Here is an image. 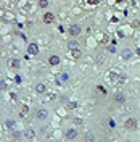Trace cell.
<instances>
[{
	"label": "cell",
	"instance_id": "cell-1",
	"mask_svg": "<svg viewBox=\"0 0 140 142\" xmlns=\"http://www.w3.org/2000/svg\"><path fill=\"white\" fill-rule=\"evenodd\" d=\"M124 128H126V129H129V131L137 129V121H135L134 118H127V120L124 121Z\"/></svg>",
	"mask_w": 140,
	"mask_h": 142
},
{
	"label": "cell",
	"instance_id": "cell-2",
	"mask_svg": "<svg viewBox=\"0 0 140 142\" xmlns=\"http://www.w3.org/2000/svg\"><path fill=\"white\" fill-rule=\"evenodd\" d=\"M68 34H69L71 37H77L81 34V26L79 24H73L69 29H68Z\"/></svg>",
	"mask_w": 140,
	"mask_h": 142
},
{
	"label": "cell",
	"instance_id": "cell-3",
	"mask_svg": "<svg viewBox=\"0 0 140 142\" xmlns=\"http://www.w3.org/2000/svg\"><path fill=\"white\" fill-rule=\"evenodd\" d=\"M47 116H48V111H47L45 108H40V110H37V115H36L37 120H45Z\"/></svg>",
	"mask_w": 140,
	"mask_h": 142
},
{
	"label": "cell",
	"instance_id": "cell-4",
	"mask_svg": "<svg viewBox=\"0 0 140 142\" xmlns=\"http://www.w3.org/2000/svg\"><path fill=\"white\" fill-rule=\"evenodd\" d=\"M28 52L31 55H37L39 53V47H37V44H29L28 45Z\"/></svg>",
	"mask_w": 140,
	"mask_h": 142
},
{
	"label": "cell",
	"instance_id": "cell-5",
	"mask_svg": "<svg viewBox=\"0 0 140 142\" xmlns=\"http://www.w3.org/2000/svg\"><path fill=\"white\" fill-rule=\"evenodd\" d=\"M76 136H77V131H76V129H73V128L66 131V139L73 141V139H76Z\"/></svg>",
	"mask_w": 140,
	"mask_h": 142
},
{
	"label": "cell",
	"instance_id": "cell-6",
	"mask_svg": "<svg viewBox=\"0 0 140 142\" xmlns=\"http://www.w3.org/2000/svg\"><path fill=\"white\" fill-rule=\"evenodd\" d=\"M53 19H55V15H53V13H45V15H44V23H47V24L53 23Z\"/></svg>",
	"mask_w": 140,
	"mask_h": 142
},
{
	"label": "cell",
	"instance_id": "cell-7",
	"mask_svg": "<svg viewBox=\"0 0 140 142\" xmlns=\"http://www.w3.org/2000/svg\"><path fill=\"white\" fill-rule=\"evenodd\" d=\"M121 57L124 60H129V58H132V50H129V49H124L121 52Z\"/></svg>",
	"mask_w": 140,
	"mask_h": 142
},
{
	"label": "cell",
	"instance_id": "cell-8",
	"mask_svg": "<svg viewBox=\"0 0 140 142\" xmlns=\"http://www.w3.org/2000/svg\"><path fill=\"white\" fill-rule=\"evenodd\" d=\"M48 62H50V65H52V66H56L58 63H60V57H58V55H52Z\"/></svg>",
	"mask_w": 140,
	"mask_h": 142
},
{
	"label": "cell",
	"instance_id": "cell-9",
	"mask_svg": "<svg viewBox=\"0 0 140 142\" xmlns=\"http://www.w3.org/2000/svg\"><path fill=\"white\" fill-rule=\"evenodd\" d=\"M114 100H116L118 103H124V102H126L124 94H116V95H114Z\"/></svg>",
	"mask_w": 140,
	"mask_h": 142
},
{
	"label": "cell",
	"instance_id": "cell-10",
	"mask_svg": "<svg viewBox=\"0 0 140 142\" xmlns=\"http://www.w3.org/2000/svg\"><path fill=\"white\" fill-rule=\"evenodd\" d=\"M45 89H47L45 84H37V86H36V92L37 94H44V92H45Z\"/></svg>",
	"mask_w": 140,
	"mask_h": 142
},
{
	"label": "cell",
	"instance_id": "cell-11",
	"mask_svg": "<svg viewBox=\"0 0 140 142\" xmlns=\"http://www.w3.org/2000/svg\"><path fill=\"white\" fill-rule=\"evenodd\" d=\"M24 136L28 137V139H32V137L36 136V131H34V129H26L24 131Z\"/></svg>",
	"mask_w": 140,
	"mask_h": 142
},
{
	"label": "cell",
	"instance_id": "cell-12",
	"mask_svg": "<svg viewBox=\"0 0 140 142\" xmlns=\"http://www.w3.org/2000/svg\"><path fill=\"white\" fill-rule=\"evenodd\" d=\"M77 45H79V44H77L76 40H69V42H68V47H69L71 50H76V49H77Z\"/></svg>",
	"mask_w": 140,
	"mask_h": 142
},
{
	"label": "cell",
	"instance_id": "cell-13",
	"mask_svg": "<svg viewBox=\"0 0 140 142\" xmlns=\"http://www.w3.org/2000/svg\"><path fill=\"white\" fill-rule=\"evenodd\" d=\"M73 55H74V58H79V57L82 55V52H81L79 49H76V50H73Z\"/></svg>",
	"mask_w": 140,
	"mask_h": 142
},
{
	"label": "cell",
	"instance_id": "cell-14",
	"mask_svg": "<svg viewBox=\"0 0 140 142\" xmlns=\"http://www.w3.org/2000/svg\"><path fill=\"white\" fill-rule=\"evenodd\" d=\"M39 5L42 6V8H47V6H48V2H47V0H40V2H39Z\"/></svg>",
	"mask_w": 140,
	"mask_h": 142
},
{
	"label": "cell",
	"instance_id": "cell-15",
	"mask_svg": "<svg viewBox=\"0 0 140 142\" xmlns=\"http://www.w3.org/2000/svg\"><path fill=\"white\" fill-rule=\"evenodd\" d=\"M28 113H29V108L24 105V107H23V110H21V116H24V115H28Z\"/></svg>",
	"mask_w": 140,
	"mask_h": 142
},
{
	"label": "cell",
	"instance_id": "cell-16",
	"mask_svg": "<svg viewBox=\"0 0 140 142\" xmlns=\"http://www.w3.org/2000/svg\"><path fill=\"white\" fill-rule=\"evenodd\" d=\"M98 90H100L101 94H106V89H105V87H101V86H98Z\"/></svg>",
	"mask_w": 140,
	"mask_h": 142
},
{
	"label": "cell",
	"instance_id": "cell-17",
	"mask_svg": "<svg viewBox=\"0 0 140 142\" xmlns=\"http://www.w3.org/2000/svg\"><path fill=\"white\" fill-rule=\"evenodd\" d=\"M108 123H110V126H111V128H114V126H116V123H114V120H108Z\"/></svg>",
	"mask_w": 140,
	"mask_h": 142
},
{
	"label": "cell",
	"instance_id": "cell-18",
	"mask_svg": "<svg viewBox=\"0 0 140 142\" xmlns=\"http://www.w3.org/2000/svg\"><path fill=\"white\" fill-rule=\"evenodd\" d=\"M6 128H13V121H10V120L6 121Z\"/></svg>",
	"mask_w": 140,
	"mask_h": 142
},
{
	"label": "cell",
	"instance_id": "cell-19",
	"mask_svg": "<svg viewBox=\"0 0 140 142\" xmlns=\"http://www.w3.org/2000/svg\"><path fill=\"white\" fill-rule=\"evenodd\" d=\"M10 65H13V66H18V65H19V63H18V62H16V60H13V62H10Z\"/></svg>",
	"mask_w": 140,
	"mask_h": 142
},
{
	"label": "cell",
	"instance_id": "cell-20",
	"mask_svg": "<svg viewBox=\"0 0 140 142\" xmlns=\"http://www.w3.org/2000/svg\"><path fill=\"white\" fill-rule=\"evenodd\" d=\"M0 89H6V86H5V82H0Z\"/></svg>",
	"mask_w": 140,
	"mask_h": 142
},
{
	"label": "cell",
	"instance_id": "cell-21",
	"mask_svg": "<svg viewBox=\"0 0 140 142\" xmlns=\"http://www.w3.org/2000/svg\"><path fill=\"white\" fill-rule=\"evenodd\" d=\"M89 3H92V5H95V3H98V0H89Z\"/></svg>",
	"mask_w": 140,
	"mask_h": 142
}]
</instances>
